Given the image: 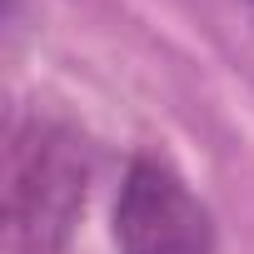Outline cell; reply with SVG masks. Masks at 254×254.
Wrapping results in <instances>:
<instances>
[{"label": "cell", "instance_id": "cell-1", "mask_svg": "<svg viewBox=\"0 0 254 254\" xmlns=\"http://www.w3.org/2000/svg\"><path fill=\"white\" fill-rule=\"evenodd\" d=\"M90 194V155L70 125L25 115L5 155V224L15 254H65Z\"/></svg>", "mask_w": 254, "mask_h": 254}, {"label": "cell", "instance_id": "cell-2", "mask_svg": "<svg viewBox=\"0 0 254 254\" xmlns=\"http://www.w3.org/2000/svg\"><path fill=\"white\" fill-rule=\"evenodd\" d=\"M110 229L120 254H214V214L185 175L155 155L130 160Z\"/></svg>", "mask_w": 254, "mask_h": 254}]
</instances>
